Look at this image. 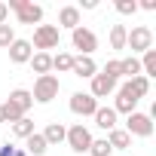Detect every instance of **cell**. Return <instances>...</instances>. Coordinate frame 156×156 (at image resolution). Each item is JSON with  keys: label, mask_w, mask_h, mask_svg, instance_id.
<instances>
[{"label": "cell", "mask_w": 156, "mask_h": 156, "mask_svg": "<svg viewBox=\"0 0 156 156\" xmlns=\"http://www.w3.org/2000/svg\"><path fill=\"white\" fill-rule=\"evenodd\" d=\"M58 92H61L58 76H55V73H46V76H37V80H34V92H31V98H34L37 104H49V101L58 98Z\"/></svg>", "instance_id": "obj_1"}, {"label": "cell", "mask_w": 156, "mask_h": 156, "mask_svg": "<svg viewBox=\"0 0 156 156\" xmlns=\"http://www.w3.org/2000/svg\"><path fill=\"white\" fill-rule=\"evenodd\" d=\"M6 9L16 12L19 25H40L43 22V6L40 3H31V0H9Z\"/></svg>", "instance_id": "obj_2"}, {"label": "cell", "mask_w": 156, "mask_h": 156, "mask_svg": "<svg viewBox=\"0 0 156 156\" xmlns=\"http://www.w3.org/2000/svg\"><path fill=\"white\" fill-rule=\"evenodd\" d=\"M58 43H61V31H58V25H37V28H34V40H31V46H34L37 52L58 49Z\"/></svg>", "instance_id": "obj_3"}, {"label": "cell", "mask_w": 156, "mask_h": 156, "mask_svg": "<svg viewBox=\"0 0 156 156\" xmlns=\"http://www.w3.org/2000/svg\"><path fill=\"white\" fill-rule=\"evenodd\" d=\"M126 49H132V55H144L147 49H153V31L147 25H138L132 31H126Z\"/></svg>", "instance_id": "obj_4"}, {"label": "cell", "mask_w": 156, "mask_h": 156, "mask_svg": "<svg viewBox=\"0 0 156 156\" xmlns=\"http://www.w3.org/2000/svg\"><path fill=\"white\" fill-rule=\"evenodd\" d=\"M64 141H67V147H70L73 153H80V156H86L95 138H92V132H89V129H86L83 122H73V126L67 129V138H64Z\"/></svg>", "instance_id": "obj_5"}, {"label": "cell", "mask_w": 156, "mask_h": 156, "mask_svg": "<svg viewBox=\"0 0 156 156\" xmlns=\"http://www.w3.org/2000/svg\"><path fill=\"white\" fill-rule=\"evenodd\" d=\"M70 46L73 49H80V55H89L92 58V52L98 49V37H95V31L92 28H73L70 31Z\"/></svg>", "instance_id": "obj_6"}, {"label": "cell", "mask_w": 156, "mask_h": 156, "mask_svg": "<svg viewBox=\"0 0 156 156\" xmlns=\"http://www.w3.org/2000/svg\"><path fill=\"white\" fill-rule=\"evenodd\" d=\"M126 132H129V138H150V135H153V119H150V113H141V110L129 113Z\"/></svg>", "instance_id": "obj_7"}, {"label": "cell", "mask_w": 156, "mask_h": 156, "mask_svg": "<svg viewBox=\"0 0 156 156\" xmlns=\"http://www.w3.org/2000/svg\"><path fill=\"white\" fill-rule=\"evenodd\" d=\"M138 101H141V98L129 89V83L116 86V92H113V110H116V116H119V113H126V116H129V113H135Z\"/></svg>", "instance_id": "obj_8"}, {"label": "cell", "mask_w": 156, "mask_h": 156, "mask_svg": "<svg viewBox=\"0 0 156 156\" xmlns=\"http://www.w3.org/2000/svg\"><path fill=\"white\" fill-rule=\"evenodd\" d=\"M95 110H98V101L89 92H73L70 95V113H76V116H95Z\"/></svg>", "instance_id": "obj_9"}, {"label": "cell", "mask_w": 156, "mask_h": 156, "mask_svg": "<svg viewBox=\"0 0 156 156\" xmlns=\"http://www.w3.org/2000/svg\"><path fill=\"white\" fill-rule=\"evenodd\" d=\"M70 73H73V76H83V80H92V76L98 73V64H95V58H89V55H73Z\"/></svg>", "instance_id": "obj_10"}, {"label": "cell", "mask_w": 156, "mask_h": 156, "mask_svg": "<svg viewBox=\"0 0 156 156\" xmlns=\"http://www.w3.org/2000/svg\"><path fill=\"white\" fill-rule=\"evenodd\" d=\"M116 92V80H110V76H104V73H95L92 76V89H89V95L98 101V98H107V95H113Z\"/></svg>", "instance_id": "obj_11"}, {"label": "cell", "mask_w": 156, "mask_h": 156, "mask_svg": "<svg viewBox=\"0 0 156 156\" xmlns=\"http://www.w3.org/2000/svg\"><path fill=\"white\" fill-rule=\"evenodd\" d=\"M31 55H34V46H31V40H12V46H9V61L12 64H28L31 61Z\"/></svg>", "instance_id": "obj_12"}, {"label": "cell", "mask_w": 156, "mask_h": 156, "mask_svg": "<svg viewBox=\"0 0 156 156\" xmlns=\"http://www.w3.org/2000/svg\"><path fill=\"white\" fill-rule=\"evenodd\" d=\"M83 22H80V6H61L58 9V31L61 28H67V31H73V28H80Z\"/></svg>", "instance_id": "obj_13"}, {"label": "cell", "mask_w": 156, "mask_h": 156, "mask_svg": "<svg viewBox=\"0 0 156 156\" xmlns=\"http://www.w3.org/2000/svg\"><path fill=\"white\" fill-rule=\"evenodd\" d=\"M6 101H12V104H16V107H19V110H22L25 116H28V110L34 107V98H31V89H12Z\"/></svg>", "instance_id": "obj_14"}, {"label": "cell", "mask_w": 156, "mask_h": 156, "mask_svg": "<svg viewBox=\"0 0 156 156\" xmlns=\"http://www.w3.org/2000/svg\"><path fill=\"white\" fill-rule=\"evenodd\" d=\"M95 126H98V129H104V132L116 129V110H113V107H101V104H98V110H95Z\"/></svg>", "instance_id": "obj_15"}, {"label": "cell", "mask_w": 156, "mask_h": 156, "mask_svg": "<svg viewBox=\"0 0 156 156\" xmlns=\"http://www.w3.org/2000/svg\"><path fill=\"white\" fill-rule=\"evenodd\" d=\"M104 141L110 144V150H129V147H132V138H129L126 129H110Z\"/></svg>", "instance_id": "obj_16"}, {"label": "cell", "mask_w": 156, "mask_h": 156, "mask_svg": "<svg viewBox=\"0 0 156 156\" xmlns=\"http://www.w3.org/2000/svg\"><path fill=\"white\" fill-rule=\"evenodd\" d=\"M28 64L34 67V73H37V76H46V73L52 70V55H49V52H34Z\"/></svg>", "instance_id": "obj_17"}, {"label": "cell", "mask_w": 156, "mask_h": 156, "mask_svg": "<svg viewBox=\"0 0 156 156\" xmlns=\"http://www.w3.org/2000/svg\"><path fill=\"white\" fill-rule=\"evenodd\" d=\"M40 135L46 138V144H49V147H55V144H61V141L67 138V129H64L61 122H49V126H46Z\"/></svg>", "instance_id": "obj_18"}, {"label": "cell", "mask_w": 156, "mask_h": 156, "mask_svg": "<svg viewBox=\"0 0 156 156\" xmlns=\"http://www.w3.org/2000/svg\"><path fill=\"white\" fill-rule=\"evenodd\" d=\"M25 147H28L25 153H34V156H43V153L49 150V144H46V138H43L40 132H34L31 138H25Z\"/></svg>", "instance_id": "obj_19"}, {"label": "cell", "mask_w": 156, "mask_h": 156, "mask_svg": "<svg viewBox=\"0 0 156 156\" xmlns=\"http://www.w3.org/2000/svg\"><path fill=\"white\" fill-rule=\"evenodd\" d=\"M138 61H141V76H147V80L156 76V49H147Z\"/></svg>", "instance_id": "obj_20"}, {"label": "cell", "mask_w": 156, "mask_h": 156, "mask_svg": "<svg viewBox=\"0 0 156 156\" xmlns=\"http://www.w3.org/2000/svg\"><path fill=\"white\" fill-rule=\"evenodd\" d=\"M119 70H122V76H141V61L135 58V55H129V58H119Z\"/></svg>", "instance_id": "obj_21"}, {"label": "cell", "mask_w": 156, "mask_h": 156, "mask_svg": "<svg viewBox=\"0 0 156 156\" xmlns=\"http://www.w3.org/2000/svg\"><path fill=\"white\" fill-rule=\"evenodd\" d=\"M70 64H73V55H70V52H58V55H52V70H58V73H70Z\"/></svg>", "instance_id": "obj_22"}, {"label": "cell", "mask_w": 156, "mask_h": 156, "mask_svg": "<svg viewBox=\"0 0 156 156\" xmlns=\"http://www.w3.org/2000/svg\"><path fill=\"white\" fill-rule=\"evenodd\" d=\"M12 135H16V138H31V135H34V119L22 116L19 122H12Z\"/></svg>", "instance_id": "obj_23"}, {"label": "cell", "mask_w": 156, "mask_h": 156, "mask_svg": "<svg viewBox=\"0 0 156 156\" xmlns=\"http://www.w3.org/2000/svg\"><path fill=\"white\" fill-rule=\"evenodd\" d=\"M110 49H126V25L110 28Z\"/></svg>", "instance_id": "obj_24"}, {"label": "cell", "mask_w": 156, "mask_h": 156, "mask_svg": "<svg viewBox=\"0 0 156 156\" xmlns=\"http://www.w3.org/2000/svg\"><path fill=\"white\" fill-rule=\"evenodd\" d=\"M129 89H132L138 98H144V95L150 92V80H147V76H132V80H129Z\"/></svg>", "instance_id": "obj_25"}, {"label": "cell", "mask_w": 156, "mask_h": 156, "mask_svg": "<svg viewBox=\"0 0 156 156\" xmlns=\"http://www.w3.org/2000/svg\"><path fill=\"white\" fill-rule=\"evenodd\" d=\"M0 110H3V122H19V119L25 116V113H22L12 101H3V104H0Z\"/></svg>", "instance_id": "obj_26"}, {"label": "cell", "mask_w": 156, "mask_h": 156, "mask_svg": "<svg viewBox=\"0 0 156 156\" xmlns=\"http://www.w3.org/2000/svg\"><path fill=\"white\" fill-rule=\"evenodd\" d=\"M113 150H110V144L104 141V138H98V141H92V147H89V153L86 156H110Z\"/></svg>", "instance_id": "obj_27"}, {"label": "cell", "mask_w": 156, "mask_h": 156, "mask_svg": "<svg viewBox=\"0 0 156 156\" xmlns=\"http://www.w3.org/2000/svg\"><path fill=\"white\" fill-rule=\"evenodd\" d=\"M12 40H16L12 25H0V49H9V46H12Z\"/></svg>", "instance_id": "obj_28"}, {"label": "cell", "mask_w": 156, "mask_h": 156, "mask_svg": "<svg viewBox=\"0 0 156 156\" xmlns=\"http://www.w3.org/2000/svg\"><path fill=\"white\" fill-rule=\"evenodd\" d=\"M98 73H104V76H110V80H119L122 76V70H119V58H113V61H107Z\"/></svg>", "instance_id": "obj_29"}, {"label": "cell", "mask_w": 156, "mask_h": 156, "mask_svg": "<svg viewBox=\"0 0 156 156\" xmlns=\"http://www.w3.org/2000/svg\"><path fill=\"white\" fill-rule=\"evenodd\" d=\"M116 12L119 16H135L138 12V3H135V0H116Z\"/></svg>", "instance_id": "obj_30"}, {"label": "cell", "mask_w": 156, "mask_h": 156, "mask_svg": "<svg viewBox=\"0 0 156 156\" xmlns=\"http://www.w3.org/2000/svg\"><path fill=\"white\" fill-rule=\"evenodd\" d=\"M0 156H28L22 147H16V144H3L0 147Z\"/></svg>", "instance_id": "obj_31"}, {"label": "cell", "mask_w": 156, "mask_h": 156, "mask_svg": "<svg viewBox=\"0 0 156 156\" xmlns=\"http://www.w3.org/2000/svg\"><path fill=\"white\" fill-rule=\"evenodd\" d=\"M138 9H147V12H153V9H156V0H141V3H138Z\"/></svg>", "instance_id": "obj_32"}, {"label": "cell", "mask_w": 156, "mask_h": 156, "mask_svg": "<svg viewBox=\"0 0 156 156\" xmlns=\"http://www.w3.org/2000/svg\"><path fill=\"white\" fill-rule=\"evenodd\" d=\"M6 19H9V9H6V3H0V25H6Z\"/></svg>", "instance_id": "obj_33"}, {"label": "cell", "mask_w": 156, "mask_h": 156, "mask_svg": "<svg viewBox=\"0 0 156 156\" xmlns=\"http://www.w3.org/2000/svg\"><path fill=\"white\" fill-rule=\"evenodd\" d=\"M83 9H98V0H83Z\"/></svg>", "instance_id": "obj_34"}, {"label": "cell", "mask_w": 156, "mask_h": 156, "mask_svg": "<svg viewBox=\"0 0 156 156\" xmlns=\"http://www.w3.org/2000/svg\"><path fill=\"white\" fill-rule=\"evenodd\" d=\"M0 122H3V110H0Z\"/></svg>", "instance_id": "obj_35"}]
</instances>
